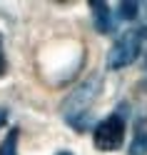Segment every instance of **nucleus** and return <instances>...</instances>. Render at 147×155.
<instances>
[{
  "label": "nucleus",
  "mask_w": 147,
  "mask_h": 155,
  "mask_svg": "<svg viewBox=\"0 0 147 155\" xmlns=\"http://www.w3.org/2000/svg\"><path fill=\"white\" fill-rule=\"evenodd\" d=\"M127 155H147V128H140L127 148Z\"/></svg>",
  "instance_id": "6"
},
{
  "label": "nucleus",
  "mask_w": 147,
  "mask_h": 155,
  "mask_svg": "<svg viewBox=\"0 0 147 155\" xmlns=\"http://www.w3.org/2000/svg\"><path fill=\"white\" fill-rule=\"evenodd\" d=\"M55 155H75V153H70V150H60V153H55Z\"/></svg>",
  "instance_id": "10"
},
{
  "label": "nucleus",
  "mask_w": 147,
  "mask_h": 155,
  "mask_svg": "<svg viewBox=\"0 0 147 155\" xmlns=\"http://www.w3.org/2000/svg\"><path fill=\"white\" fill-rule=\"evenodd\" d=\"M8 123V108H0V128Z\"/></svg>",
  "instance_id": "9"
},
{
  "label": "nucleus",
  "mask_w": 147,
  "mask_h": 155,
  "mask_svg": "<svg viewBox=\"0 0 147 155\" xmlns=\"http://www.w3.org/2000/svg\"><path fill=\"white\" fill-rule=\"evenodd\" d=\"M8 73V58H5V48H3V38H0V78Z\"/></svg>",
  "instance_id": "8"
},
{
  "label": "nucleus",
  "mask_w": 147,
  "mask_h": 155,
  "mask_svg": "<svg viewBox=\"0 0 147 155\" xmlns=\"http://www.w3.org/2000/svg\"><path fill=\"white\" fill-rule=\"evenodd\" d=\"M145 43H147V28H137V30L122 33L112 43L110 53H107V68L110 70H122V68L137 63L140 53L145 50Z\"/></svg>",
  "instance_id": "2"
},
{
  "label": "nucleus",
  "mask_w": 147,
  "mask_h": 155,
  "mask_svg": "<svg viewBox=\"0 0 147 155\" xmlns=\"http://www.w3.org/2000/svg\"><path fill=\"white\" fill-rule=\"evenodd\" d=\"M125 133H127V110H115L107 118H102L92 130V143L97 150L102 153H112L120 150L125 143Z\"/></svg>",
  "instance_id": "3"
},
{
  "label": "nucleus",
  "mask_w": 147,
  "mask_h": 155,
  "mask_svg": "<svg viewBox=\"0 0 147 155\" xmlns=\"http://www.w3.org/2000/svg\"><path fill=\"white\" fill-rule=\"evenodd\" d=\"M117 15H120V20H135L140 15V5L137 3H117Z\"/></svg>",
  "instance_id": "7"
},
{
  "label": "nucleus",
  "mask_w": 147,
  "mask_h": 155,
  "mask_svg": "<svg viewBox=\"0 0 147 155\" xmlns=\"http://www.w3.org/2000/svg\"><path fill=\"white\" fill-rule=\"evenodd\" d=\"M100 90H102V75H92L87 80H82L62 100L60 113H62V118L70 128H75V130L87 128V115H90V108H92L95 98L100 95Z\"/></svg>",
  "instance_id": "1"
},
{
  "label": "nucleus",
  "mask_w": 147,
  "mask_h": 155,
  "mask_svg": "<svg viewBox=\"0 0 147 155\" xmlns=\"http://www.w3.org/2000/svg\"><path fill=\"white\" fill-rule=\"evenodd\" d=\"M18 140H20V128H10V133L0 143V155H18Z\"/></svg>",
  "instance_id": "5"
},
{
  "label": "nucleus",
  "mask_w": 147,
  "mask_h": 155,
  "mask_svg": "<svg viewBox=\"0 0 147 155\" xmlns=\"http://www.w3.org/2000/svg\"><path fill=\"white\" fill-rule=\"evenodd\" d=\"M90 13H92V23L97 28V33H112L115 30L112 8L107 3H90Z\"/></svg>",
  "instance_id": "4"
}]
</instances>
